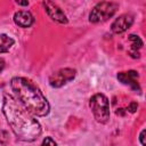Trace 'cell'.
<instances>
[{"instance_id": "1", "label": "cell", "mask_w": 146, "mask_h": 146, "mask_svg": "<svg viewBox=\"0 0 146 146\" xmlns=\"http://www.w3.org/2000/svg\"><path fill=\"white\" fill-rule=\"evenodd\" d=\"M2 113L15 136L23 141H33L41 135V125L11 95H5Z\"/></svg>"}, {"instance_id": "2", "label": "cell", "mask_w": 146, "mask_h": 146, "mask_svg": "<svg viewBox=\"0 0 146 146\" xmlns=\"http://www.w3.org/2000/svg\"><path fill=\"white\" fill-rule=\"evenodd\" d=\"M10 87L18 98L19 103L31 114L36 116H46L50 111V105L47 98L42 95L39 88L26 78L15 76L10 81Z\"/></svg>"}, {"instance_id": "3", "label": "cell", "mask_w": 146, "mask_h": 146, "mask_svg": "<svg viewBox=\"0 0 146 146\" xmlns=\"http://www.w3.org/2000/svg\"><path fill=\"white\" fill-rule=\"evenodd\" d=\"M89 107L98 123H106L110 120V100L103 94H95L89 100Z\"/></svg>"}, {"instance_id": "4", "label": "cell", "mask_w": 146, "mask_h": 146, "mask_svg": "<svg viewBox=\"0 0 146 146\" xmlns=\"http://www.w3.org/2000/svg\"><path fill=\"white\" fill-rule=\"evenodd\" d=\"M119 9V3L113 1H102L98 2L89 14L90 23H103L108 18L113 17Z\"/></svg>"}, {"instance_id": "5", "label": "cell", "mask_w": 146, "mask_h": 146, "mask_svg": "<svg viewBox=\"0 0 146 146\" xmlns=\"http://www.w3.org/2000/svg\"><path fill=\"white\" fill-rule=\"evenodd\" d=\"M75 75H76V71L74 68H70V67L60 68L49 76V84L52 88H60L64 84L72 81L75 78Z\"/></svg>"}, {"instance_id": "6", "label": "cell", "mask_w": 146, "mask_h": 146, "mask_svg": "<svg viewBox=\"0 0 146 146\" xmlns=\"http://www.w3.org/2000/svg\"><path fill=\"white\" fill-rule=\"evenodd\" d=\"M42 6H43L46 13L48 14V16H49L52 21H55L56 23L66 24V23L68 22L66 15L64 14V11H63L55 2H51V1H43V2H42Z\"/></svg>"}, {"instance_id": "7", "label": "cell", "mask_w": 146, "mask_h": 146, "mask_svg": "<svg viewBox=\"0 0 146 146\" xmlns=\"http://www.w3.org/2000/svg\"><path fill=\"white\" fill-rule=\"evenodd\" d=\"M117 80L125 84V86H129L131 89L140 92V86H139V74L137 71H133V70H130V71H125V72H119L117 75H116Z\"/></svg>"}, {"instance_id": "8", "label": "cell", "mask_w": 146, "mask_h": 146, "mask_svg": "<svg viewBox=\"0 0 146 146\" xmlns=\"http://www.w3.org/2000/svg\"><path fill=\"white\" fill-rule=\"evenodd\" d=\"M133 24V16L130 14H123L115 18V21L111 25V30L114 34H121L124 33L128 29L131 27Z\"/></svg>"}, {"instance_id": "9", "label": "cell", "mask_w": 146, "mask_h": 146, "mask_svg": "<svg viewBox=\"0 0 146 146\" xmlns=\"http://www.w3.org/2000/svg\"><path fill=\"white\" fill-rule=\"evenodd\" d=\"M14 22L16 25H18L19 27H30L33 23H34V16L27 11V10H19V11H16L14 14V17H13Z\"/></svg>"}, {"instance_id": "10", "label": "cell", "mask_w": 146, "mask_h": 146, "mask_svg": "<svg viewBox=\"0 0 146 146\" xmlns=\"http://www.w3.org/2000/svg\"><path fill=\"white\" fill-rule=\"evenodd\" d=\"M129 41L131 42V48L129 50V54L132 58H139V52L138 49H140L143 47V41L141 39L136 35V34H130L129 35Z\"/></svg>"}, {"instance_id": "11", "label": "cell", "mask_w": 146, "mask_h": 146, "mask_svg": "<svg viewBox=\"0 0 146 146\" xmlns=\"http://www.w3.org/2000/svg\"><path fill=\"white\" fill-rule=\"evenodd\" d=\"M15 41L13 38H10L7 34H0V54L7 52L11 49Z\"/></svg>"}, {"instance_id": "12", "label": "cell", "mask_w": 146, "mask_h": 146, "mask_svg": "<svg viewBox=\"0 0 146 146\" xmlns=\"http://www.w3.org/2000/svg\"><path fill=\"white\" fill-rule=\"evenodd\" d=\"M40 146H57V144L51 137H46L40 144Z\"/></svg>"}, {"instance_id": "13", "label": "cell", "mask_w": 146, "mask_h": 146, "mask_svg": "<svg viewBox=\"0 0 146 146\" xmlns=\"http://www.w3.org/2000/svg\"><path fill=\"white\" fill-rule=\"evenodd\" d=\"M8 143V133L6 131L0 132V146H7Z\"/></svg>"}, {"instance_id": "14", "label": "cell", "mask_w": 146, "mask_h": 146, "mask_svg": "<svg viewBox=\"0 0 146 146\" xmlns=\"http://www.w3.org/2000/svg\"><path fill=\"white\" fill-rule=\"evenodd\" d=\"M137 108H138V104H137L136 102H130V103H129V105H128V111H129L130 113H135V112L137 111Z\"/></svg>"}, {"instance_id": "15", "label": "cell", "mask_w": 146, "mask_h": 146, "mask_svg": "<svg viewBox=\"0 0 146 146\" xmlns=\"http://www.w3.org/2000/svg\"><path fill=\"white\" fill-rule=\"evenodd\" d=\"M139 141H140L141 146H145V129H143L139 133Z\"/></svg>"}, {"instance_id": "16", "label": "cell", "mask_w": 146, "mask_h": 146, "mask_svg": "<svg viewBox=\"0 0 146 146\" xmlns=\"http://www.w3.org/2000/svg\"><path fill=\"white\" fill-rule=\"evenodd\" d=\"M16 3L17 5H19V6H29V1H16Z\"/></svg>"}, {"instance_id": "17", "label": "cell", "mask_w": 146, "mask_h": 146, "mask_svg": "<svg viewBox=\"0 0 146 146\" xmlns=\"http://www.w3.org/2000/svg\"><path fill=\"white\" fill-rule=\"evenodd\" d=\"M3 67H5V60L2 58H0V72L3 70Z\"/></svg>"}]
</instances>
